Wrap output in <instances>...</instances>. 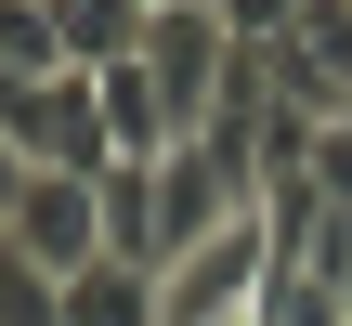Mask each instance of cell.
I'll use <instances>...</instances> for the list:
<instances>
[{
  "label": "cell",
  "instance_id": "obj_8",
  "mask_svg": "<svg viewBox=\"0 0 352 326\" xmlns=\"http://www.w3.org/2000/svg\"><path fill=\"white\" fill-rule=\"evenodd\" d=\"M222 26H235V52H274L300 26V0H222Z\"/></svg>",
  "mask_w": 352,
  "mask_h": 326
},
{
  "label": "cell",
  "instance_id": "obj_1",
  "mask_svg": "<svg viewBox=\"0 0 352 326\" xmlns=\"http://www.w3.org/2000/svg\"><path fill=\"white\" fill-rule=\"evenodd\" d=\"M261 287H274V222H235L157 274V326H261Z\"/></svg>",
  "mask_w": 352,
  "mask_h": 326
},
{
  "label": "cell",
  "instance_id": "obj_2",
  "mask_svg": "<svg viewBox=\"0 0 352 326\" xmlns=\"http://www.w3.org/2000/svg\"><path fill=\"white\" fill-rule=\"evenodd\" d=\"M235 65H248V52H235V26H222V13H183V0L157 13V39H144V91L170 105V144H196V131L222 118Z\"/></svg>",
  "mask_w": 352,
  "mask_h": 326
},
{
  "label": "cell",
  "instance_id": "obj_6",
  "mask_svg": "<svg viewBox=\"0 0 352 326\" xmlns=\"http://www.w3.org/2000/svg\"><path fill=\"white\" fill-rule=\"evenodd\" d=\"M0 78H65V39H52V0H0Z\"/></svg>",
  "mask_w": 352,
  "mask_h": 326
},
{
  "label": "cell",
  "instance_id": "obj_4",
  "mask_svg": "<svg viewBox=\"0 0 352 326\" xmlns=\"http://www.w3.org/2000/svg\"><path fill=\"white\" fill-rule=\"evenodd\" d=\"M65 326H157V274L144 261H91L65 287Z\"/></svg>",
  "mask_w": 352,
  "mask_h": 326
},
{
  "label": "cell",
  "instance_id": "obj_3",
  "mask_svg": "<svg viewBox=\"0 0 352 326\" xmlns=\"http://www.w3.org/2000/svg\"><path fill=\"white\" fill-rule=\"evenodd\" d=\"M0 235H13L39 274H65V287H78V274L104 261V183H65V170H39V183H26V209H13Z\"/></svg>",
  "mask_w": 352,
  "mask_h": 326
},
{
  "label": "cell",
  "instance_id": "obj_5",
  "mask_svg": "<svg viewBox=\"0 0 352 326\" xmlns=\"http://www.w3.org/2000/svg\"><path fill=\"white\" fill-rule=\"evenodd\" d=\"M104 261L157 274V170H104Z\"/></svg>",
  "mask_w": 352,
  "mask_h": 326
},
{
  "label": "cell",
  "instance_id": "obj_10",
  "mask_svg": "<svg viewBox=\"0 0 352 326\" xmlns=\"http://www.w3.org/2000/svg\"><path fill=\"white\" fill-rule=\"evenodd\" d=\"M183 13H222V0H183Z\"/></svg>",
  "mask_w": 352,
  "mask_h": 326
},
{
  "label": "cell",
  "instance_id": "obj_9",
  "mask_svg": "<svg viewBox=\"0 0 352 326\" xmlns=\"http://www.w3.org/2000/svg\"><path fill=\"white\" fill-rule=\"evenodd\" d=\"M26 183H39V170H26V157H13V131H0V222L26 209Z\"/></svg>",
  "mask_w": 352,
  "mask_h": 326
},
{
  "label": "cell",
  "instance_id": "obj_7",
  "mask_svg": "<svg viewBox=\"0 0 352 326\" xmlns=\"http://www.w3.org/2000/svg\"><path fill=\"white\" fill-rule=\"evenodd\" d=\"M0 326H65V274H39L13 235H0Z\"/></svg>",
  "mask_w": 352,
  "mask_h": 326
}]
</instances>
